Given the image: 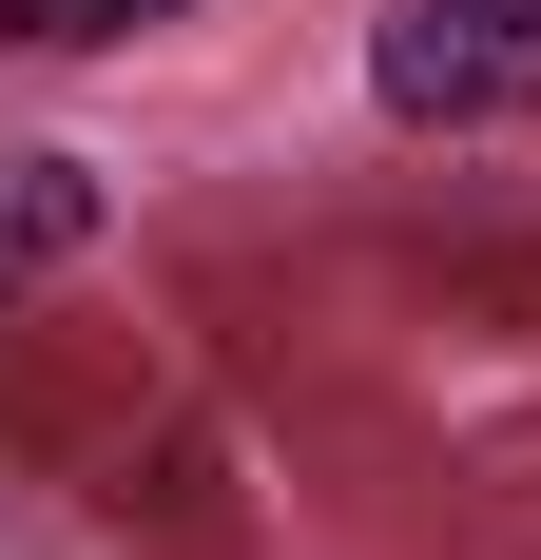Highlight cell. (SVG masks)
Returning <instances> with one entry per match:
<instances>
[{
	"mask_svg": "<svg viewBox=\"0 0 541 560\" xmlns=\"http://www.w3.org/2000/svg\"><path fill=\"white\" fill-rule=\"evenodd\" d=\"M368 116L387 136H522L541 116V0H387L368 20Z\"/></svg>",
	"mask_w": 541,
	"mask_h": 560,
	"instance_id": "cell-1",
	"label": "cell"
},
{
	"mask_svg": "<svg viewBox=\"0 0 541 560\" xmlns=\"http://www.w3.org/2000/svg\"><path fill=\"white\" fill-rule=\"evenodd\" d=\"M97 232H116V174H97V155H0V310L58 290Z\"/></svg>",
	"mask_w": 541,
	"mask_h": 560,
	"instance_id": "cell-2",
	"label": "cell"
},
{
	"mask_svg": "<svg viewBox=\"0 0 541 560\" xmlns=\"http://www.w3.org/2000/svg\"><path fill=\"white\" fill-rule=\"evenodd\" d=\"M156 20H214V0H0V58H116Z\"/></svg>",
	"mask_w": 541,
	"mask_h": 560,
	"instance_id": "cell-3",
	"label": "cell"
}]
</instances>
